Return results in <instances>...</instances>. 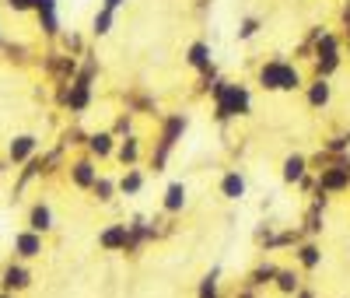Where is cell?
I'll return each instance as SVG.
<instances>
[{
    "label": "cell",
    "mask_w": 350,
    "mask_h": 298,
    "mask_svg": "<svg viewBox=\"0 0 350 298\" xmlns=\"http://www.w3.org/2000/svg\"><path fill=\"white\" fill-rule=\"evenodd\" d=\"M211 109H214L211 116H214L217 127H228V123H235V119L252 116V88L245 81L221 77L217 88H214V95H211Z\"/></svg>",
    "instance_id": "6da1fadb"
},
{
    "label": "cell",
    "mask_w": 350,
    "mask_h": 298,
    "mask_svg": "<svg viewBox=\"0 0 350 298\" xmlns=\"http://www.w3.org/2000/svg\"><path fill=\"white\" fill-rule=\"evenodd\" d=\"M189 130V116L186 112H168L161 116V123H158V137H154V147H151V155H148V165L154 175H161L172 162V151L179 147V140L186 137Z\"/></svg>",
    "instance_id": "7a4b0ae2"
},
{
    "label": "cell",
    "mask_w": 350,
    "mask_h": 298,
    "mask_svg": "<svg viewBox=\"0 0 350 298\" xmlns=\"http://www.w3.org/2000/svg\"><path fill=\"white\" fill-rule=\"evenodd\" d=\"M256 84L262 88V92H305V74L298 64H291V60L284 56H270L262 60V64L256 67Z\"/></svg>",
    "instance_id": "3957f363"
},
{
    "label": "cell",
    "mask_w": 350,
    "mask_h": 298,
    "mask_svg": "<svg viewBox=\"0 0 350 298\" xmlns=\"http://www.w3.org/2000/svg\"><path fill=\"white\" fill-rule=\"evenodd\" d=\"M343 67V36H336L333 28L319 39L315 56H312V77H326L333 81V74Z\"/></svg>",
    "instance_id": "277c9868"
},
{
    "label": "cell",
    "mask_w": 350,
    "mask_h": 298,
    "mask_svg": "<svg viewBox=\"0 0 350 298\" xmlns=\"http://www.w3.org/2000/svg\"><path fill=\"white\" fill-rule=\"evenodd\" d=\"M39 67H42V74H46L53 84H70V81L77 77V71H81V60L53 46V49L39 60Z\"/></svg>",
    "instance_id": "5b68a950"
},
{
    "label": "cell",
    "mask_w": 350,
    "mask_h": 298,
    "mask_svg": "<svg viewBox=\"0 0 350 298\" xmlns=\"http://www.w3.org/2000/svg\"><path fill=\"white\" fill-rule=\"evenodd\" d=\"M126 232H130V238H126V249H123V253H126L130 260H137L144 246L158 243V228H154V221H151V218H144V214H133V218L126 221Z\"/></svg>",
    "instance_id": "8992f818"
},
{
    "label": "cell",
    "mask_w": 350,
    "mask_h": 298,
    "mask_svg": "<svg viewBox=\"0 0 350 298\" xmlns=\"http://www.w3.org/2000/svg\"><path fill=\"white\" fill-rule=\"evenodd\" d=\"M42 253H46V235H39V232H32V228L14 232L11 260H18V263H32V260H42Z\"/></svg>",
    "instance_id": "52a82bcc"
},
{
    "label": "cell",
    "mask_w": 350,
    "mask_h": 298,
    "mask_svg": "<svg viewBox=\"0 0 350 298\" xmlns=\"http://www.w3.org/2000/svg\"><path fill=\"white\" fill-rule=\"evenodd\" d=\"M315 179H319V186H323L329 197H340V193H347L350 190V155H340L329 169H323V172H315Z\"/></svg>",
    "instance_id": "ba28073f"
},
{
    "label": "cell",
    "mask_w": 350,
    "mask_h": 298,
    "mask_svg": "<svg viewBox=\"0 0 350 298\" xmlns=\"http://www.w3.org/2000/svg\"><path fill=\"white\" fill-rule=\"evenodd\" d=\"M98 162L92 158V155H77V158H70L67 162V179H70V186H77V190H88L92 193V186L98 183Z\"/></svg>",
    "instance_id": "9c48e42d"
},
{
    "label": "cell",
    "mask_w": 350,
    "mask_h": 298,
    "mask_svg": "<svg viewBox=\"0 0 350 298\" xmlns=\"http://www.w3.org/2000/svg\"><path fill=\"white\" fill-rule=\"evenodd\" d=\"M32 271H28V263H18V260H11L4 271H0V291L4 295H21V291H28L32 288Z\"/></svg>",
    "instance_id": "30bf717a"
},
{
    "label": "cell",
    "mask_w": 350,
    "mask_h": 298,
    "mask_svg": "<svg viewBox=\"0 0 350 298\" xmlns=\"http://www.w3.org/2000/svg\"><path fill=\"white\" fill-rule=\"evenodd\" d=\"M39 155V137L36 134H14L11 140H8V162L11 165H25V162H32Z\"/></svg>",
    "instance_id": "8fae6325"
},
{
    "label": "cell",
    "mask_w": 350,
    "mask_h": 298,
    "mask_svg": "<svg viewBox=\"0 0 350 298\" xmlns=\"http://www.w3.org/2000/svg\"><path fill=\"white\" fill-rule=\"evenodd\" d=\"M186 207H189V190H186V183H183V179H172V183L165 186V193H161V214L179 218Z\"/></svg>",
    "instance_id": "7c38bea8"
},
{
    "label": "cell",
    "mask_w": 350,
    "mask_h": 298,
    "mask_svg": "<svg viewBox=\"0 0 350 298\" xmlns=\"http://www.w3.org/2000/svg\"><path fill=\"white\" fill-rule=\"evenodd\" d=\"M116 147H120V140L112 137V130H92L84 144V155H92L95 162H109L116 158Z\"/></svg>",
    "instance_id": "4fadbf2b"
},
{
    "label": "cell",
    "mask_w": 350,
    "mask_h": 298,
    "mask_svg": "<svg viewBox=\"0 0 350 298\" xmlns=\"http://www.w3.org/2000/svg\"><path fill=\"white\" fill-rule=\"evenodd\" d=\"M295 263L301 274H315L323 266V246H319V238H305V243L295 246Z\"/></svg>",
    "instance_id": "5bb4252c"
},
{
    "label": "cell",
    "mask_w": 350,
    "mask_h": 298,
    "mask_svg": "<svg viewBox=\"0 0 350 298\" xmlns=\"http://www.w3.org/2000/svg\"><path fill=\"white\" fill-rule=\"evenodd\" d=\"M329 102H333V84H329L326 77L305 81V105H308V109L323 112V109H329Z\"/></svg>",
    "instance_id": "9a60e30c"
},
{
    "label": "cell",
    "mask_w": 350,
    "mask_h": 298,
    "mask_svg": "<svg viewBox=\"0 0 350 298\" xmlns=\"http://www.w3.org/2000/svg\"><path fill=\"white\" fill-rule=\"evenodd\" d=\"M217 190H221V197H224L228 203H242L245 193H249V183H245V175H242L239 169H228V172L221 175Z\"/></svg>",
    "instance_id": "2e32d148"
},
{
    "label": "cell",
    "mask_w": 350,
    "mask_h": 298,
    "mask_svg": "<svg viewBox=\"0 0 350 298\" xmlns=\"http://www.w3.org/2000/svg\"><path fill=\"white\" fill-rule=\"evenodd\" d=\"M126 238H130L126 221H112V225H105L98 232V249L102 253H123L126 249Z\"/></svg>",
    "instance_id": "e0dca14e"
},
{
    "label": "cell",
    "mask_w": 350,
    "mask_h": 298,
    "mask_svg": "<svg viewBox=\"0 0 350 298\" xmlns=\"http://www.w3.org/2000/svg\"><path fill=\"white\" fill-rule=\"evenodd\" d=\"M308 172H312V169H308V155H301V151H291V155L280 162V179H284V186H298Z\"/></svg>",
    "instance_id": "ac0fdd59"
},
{
    "label": "cell",
    "mask_w": 350,
    "mask_h": 298,
    "mask_svg": "<svg viewBox=\"0 0 350 298\" xmlns=\"http://www.w3.org/2000/svg\"><path fill=\"white\" fill-rule=\"evenodd\" d=\"M116 162H120L123 169H137L144 162V137L140 134H130L120 140V147H116Z\"/></svg>",
    "instance_id": "d6986e66"
},
{
    "label": "cell",
    "mask_w": 350,
    "mask_h": 298,
    "mask_svg": "<svg viewBox=\"0 0 350 298\" xmlns=\"http://www.w3.org/2000/svg\"><path fill=\"white\" fill-rule=\"evenodd\" d=\"M25 228H32V232H39V235H49V232L56 228L53 207H49L46 200H36L32 207H28V221H25Z\"/></svg>",
    "instance_id": "ffe728a7"
},
{
    "label": "cell",
    "mask_w": 350,
    "mask_h": 298,
    "mask_svg": "<svg viewBox=\"0 0 350 298\" xmlns=\"http://www.w3.org/2000/svg\"><path fill=\"white\" fill-rule=\"evenodd\" d=\"M186 67L196 71V74H203L207 67H214V53H211V42H207V39H193V42L186 46Z\"/></svg>",
    "instance_id": "44dd1931"
},
{
    "label": "cell",
    "mask_w": 350,
    "mask_h": 298,
    "mask_svg": "<svg viewBox=\"0 0 350 298\" xmlns=\"http://www.w3.org/2000/svg\"><path fill=\"white\" fill-rule=\"evenodd\" d=\"M277 271L280 266L273 263V260H259L252 271L245 274V281L242 284H249L252 291H262V288H273V281H277Z\"/></svg>",
    "instance_id": "7402d4cb"
},
{
    "label": "cell",
    "mask_w": 350,
    "mask_h": 298,
    "mask_svg": "<svg viewBox=\"0 0 350 298\" xmlns=\"http://www.w3.org/2000/svg\"><path fill=\"white\" fill-rule=\"evenodd\" d=\"M126 112H133V116H158V99L148 95L144 88H130L126 92Z\"/></svg>",
    "instance_id": "603a6c76"
},
{
    "label": "cell",
    "mask_w": 350,
    "mask_h": 298,
    "mask_svg": "<svg viewBox=\"0 0 350 298\" xmlns=\"http://www.w3.org/2000/svg\"><path fill=\"white\" fill-rule=\"evenodd\" d=\"M116 186H120V197H140L144 186H148V172L144 169H123V175L116 179Z\"/></svg>",
    "instance_id": "cb8c5ba5"
},
{
    "label": "cell",
    "mask_w": 350,
    "mask_h": 298,
    "mask_svg": "<svg viewBox=\"0 0 350 298\" xmlns=\"http://www.w3.org/2000/svg\"><path fill=\"white\" fill-rule=\"evenodd\" d=\"M301 271H298V266H280V271H277V281H273V288L284 295V298H295L298 291H301Z\"/></svg>",
    "instance_id": "d4e9b609"
},
{
    "label": "cell",
    "mask_w": 350,
    "mask_h": 298,
    "mask_svg": "<svg viewBox=\"0 0 350 298\" xmlns=\"http://www.w3.org/2000/svg\"><path fill=\"white\" fill-rule=\"evenodd\" d=\"M36 179H42V155H36L32 162H25L21 169H18V179H14V200L36 183Z\"/></svg>",
    "instance_id": "484cf974"
},
{
    "label": "cell",
    "mask_w": 350,
    "mask_h": 298,
    "mask_svg": "<svg viewBox=\"0 0 350 298\" xmlns=\"http://www.w3.org/2000/svg\"><path fill=\"white\" fill-rule=\"evenodd\" d=\"M301 232H305V238H319L326 232V211H319V207H305V218H301Z\"/></svg>",
    "instance_id": "4316f807"
},
{
    "label": "cell",
    "mask_w": 350,
    "mask_h": 298,
    "mask_svg": "<svg viewBox=\"0 0 350 298\" xmlns=\"http://www.w3.org/2000/svg\"><path fill=\"white\" fill-rule=\"evenodd\" d=\"M329 32L326 25H312L308 32H305V39L298 42V49H295V60H312L315 56V46H319V39H323Z\"/></svg>",
    "instance_id": "83f0119b"
},
{
    "label": "cell",
    "mask_w": 350,
    "mask_h": 298,
    "mask_svg": "<svg viewBox=\"0 0 350 298\" xmlns=\"http://www.w3.org/2000/svg\"><path fill=\"white\" fill-rule=\"evenodd\" d=\"M56 49H64V53H70V56H84L88 53V42H84V36L81 32H74V28H64V36L56 39Z\"/></svg>",
    "instance_id": "f1b7e54d"
},
{
    "label": "cell",
    "mask_w": 350,
    "mask_h": 298,
    "mask_svg": "<svg viewBox=\"0 0 350 298\" xmlns=\"http://www.w3.org/2000/svg\"><path fill=\"white\" fill-rule=\"evenodd\" d=\"M196 298H221V266H211L196 284Z\"/></svg>",
    "instance_id": "f546056e"
},
{
    "label": "cell",
    "mask_w": 350,
    "mask_h": 298,
    "mask_svg": "<svg viewBox=\"0 0 350 298\" xmlns=\"http://www.w3.org/2000/svg\"><path fill=\"white\" fill-rule=\"evenodd\" d=\"M60 169H67V151L56 144V147H49V151H42V179L56 175Z\"/></svg>",
    "instance_id": "4dcf8cb0"
},
{
    "label": "cell",
    "mask_w": 350,
    "mask_h": 298,
    "mask_svg": "<svg viewBox=\"0 0 350 298\" xmlns=\"http://www.w3.org/2000/svg\"><path fill=\"white\" fill-rule=\"evenodd\" d=\"M39 18V32L49 39V42H56L64 36V25H60V11H42V14H36Z\"/></svg>",
    "instance_id": "1f68e13d"
},
{
    "label": "cell",
    "mask_w": 350,
    "mask_h": 298,
    "mask_svg": "<svg viewBox=\"0 0 350 298\" xmlns=\"http://www.w3.org/2000/svg\"><path fill=\"white\" fill-rule=\"evenodd\" d=\"M217 81H221V71H217V64H214V67H207L203 74H196V88H193V95L211 99V95H214V88H217Z\"/></svg>",
    "instance_id": "d6a6232c"
},
{
    "label": "cell",
    "mask_w": 350,
    "mask_h": 298,
    "mask_svg": "<svg viewBox=\"0 0 350 298\" xmlns=\"http://www.w3.org/2000/svg\"><path fill=\"white\" fill-rule=\"evenodd\" d=\"M273 238H277V225L262 221V225H256V232H252V246H256L259 253H273Z\"/></svg>",
    "instance_id": "836d02e7"
},
{
    "label": "cell",
    "mask_w": 350,
    "mask_h": 298,
    "mask_svg": "<svg viewBox=\"0 0 350 298\" xmlns=\"http://www.w3.org/2000/svg\"><path fill=\"white\" fill-rule=\"evenodd\" d=\"M92 197H95L98 203H112L116 197H120V186H116V179H112V175L102 172V175H98V183L92 186Z\"/></svg>",
    "instance_id": "e575fe53"
},
{
    "label": "cell",
    "mask_w": 350,
    "mask_h": 298,
    "mask_svg": "<svg viewBox=\"0 0 350 298\" xmlns=\"http://www.w3.org/2000/svg\"><path fill=\"white\" fill-rule=\"evenodd\" d=\"M323 151H326V155H333V158H340V155H350V130L329 134V137L323 140Z\"/></svg>",
    "instance_id": "d590c367"
},
{
    "label": "cell",
    "mask_w": 350,
    "mask_h": 298,
    "mask_svg": "<svg viewBox=\"0 0 350 298\" xmlns=\"http://www.w3.org/2000/svg\"><path fill=\"white\" fill-rule=\"evenodd\" d=\"M56 144H60L64 151H70V147H81V151H84V144H88V130H81L77 123H70L67 130H60V140H56Z\"/></svg>",
    "instance_id": "8d00e7d4"
},
{
    "label": "cell",
    "mask_w": 350,
    "mask_h": 298,
    "mask_svg": "<svg viewBox=\"0 0 350 298\" xmlns=\"http://www.w3.org/2000/svg\"><path fill=\"white\" fill-rule=\"evenodd\" d=\"M112 28H116V14H112V11H105V8H98V11H95V18H92V36H95V39H105V36L112 32Z\"/></svg>",
    "instance_id": "74e56055"
},
{
    "label": "cell",
    "mask_w": 350,
    "mask_h": 298,
    "mask_svg": "<svg viewBox=\"0 0 350 298\" xmlns=\"http://www.w3.org/2000/svg\"><path fill=\"white\" fill-rule=\"evenodd\" d=\"M0 53H4V60H8V64H14V67H25L28 60H32V49H28L25 42H4V49H0Z\"/></svg>",
    "instance_id": "f35d334b"
},
{
    "label": "cell",
    "mask_w": 350,
    "mask_h": 298,
    "mask_svg": "<svg viewBox=\"0 0 350 298\" xmlns=\"http://www.w3.org/2000/svg\"><path fill=\"white\" fill-rule=\"evenodd\" d=\"M259 32H262V18H259V14H245V18L239 21V32H235V36H239V42H252Z\"/></svg>",
    "instance_id": "ab89813d"
},
{
    "label": "cell",
    "mask_w": 350,
    "mask_h": 298,
    "mask_svg": "<svg viewBox=\"0 0 350 298\" xmlns=\"http://www.w3.org/2000/svg\"><path fill=\"white\" fill-rule=\"evenodd\" d=\"M109 130H112V137H116V140H123V137L137 134V130H133V112H126V109H123L120 116L112 119V127H109Z\"/></svg>",
    "instance_id": "60d3db41"
},
{
    "label": "cell",
    "mask_w": 350,
    "mask_h": 298,
    "mask_svg": "<svg viewBox=\"0 0 350 298\" xmlns=\"http://www.w3.org/2000/svg\"><path fill=\"white\" fill-rule=\"evenodd\" d=\"M4 4H8V11H14V14H36L32 0H4Z\"/></svg>",
    "instance_id": "b9f144b4"
},
{
    "label": "cell",
    "mask_w": 350,
    "mask_h": 298,
    "mask_svg": "<svg viewBox=\"0 0 350 298\" xmlns=\"http://www.w3.org/2000/svg\"><path fill=\"white\" fill-rule=\"evenodd\" d=\"M315 186H319V179H315V172H308L295 190H298V193H305V197H312V193H315Z\"/></svg>",
    "instance_id": "7bdbcfd3"
},
{
    "label": "cell",
    "mask_w": 350,
    "mask_h": 298,
    "mask_svg": "<svg viewBox=\"0 0 350 298\" xmlns=\"http://www.w3.org/2000/svg\"><path fill=\"white\" fill-rule=\"evenodd\" d=\"M32 8H36V14H42V11H56V8H60V0H32Z\"/></svg>",
    "instance_id": "ee69618b"
},
{
    "label": "cell",
    "mask_w": 350,
    "mask_h": 298,
    "mask_svg": "<svg viewBox=\"0 0 350 298\" xmlns=\"http://www.w3.org/2000/svg\"><path fill=\"white\" fill-rule=\"evenodd\" d=\"M102 8H105V11H112V14H120V11L126 8V0H102Z\"/></svg>",
    "instance_id": "f6af8a7d"
},
{
    "label": "cell",
    "mask_w": 350,
    "mask_h": 298,
    "mask_svg": "<svg viewBox=\"0 0 350 298\" xmlns=\"http://www.w3.org/2000/svg\"><path fill=\"white\" fill-rule=\"evenodd\" d=\"M231 298H259V291H252L249 284H239V288H235V295H231Z\"/></svg>",
    "instance_id": "bcb514c9"
},
{
    "label": "cell",
    "mask_w": 350,
    "mask_h": 298,
    "mask_svg": "<svg viewBox=\"0 0 350 298\" xmlns=\"http://www.w3.org/2000/svg\"><path fill=\"white\" fill-rule=\"evenodd\" d=\"M340 25H343V28L350 25V0H343V8H340Z\"/></svg>",
    "instance_id": "7dc6e473"
},
{
    "label": "cell",
    "mask_w": 350,
    "mask_h": 298,
    "mask_svg": "<svg viewBox=\"0 0 350 298\" xmlns=\"http://www.w3.org/2000/svg\"><path fill=\"white\" fill-rule=\"evenodd\" d=\"M295 298H319V295H315V288H308V284H301V291H298Z\"/></svg>",
    "instance_id": "c3c4849f"
},
{
    "label": "cell",
    "mask_w": 350,
    "mask_h": 298,
    "mask_svg": "<svg viewBox=\"0 0 350 298\" xmlns=\"http://www.w3.org/2000/svg\"><path fill=\"white\" fill-rule=\"evenodd\" d=\"M343 56H350V25L343 28Z\"/></svg>",
    "instance_id": "681fc988"
},
{
    "label": "cell",
    "mask_w": 350,
    "mask_h": 298,
    "mask_svg": "<svg viewBox=\"0 0 350 298\" xmlns=\"http://www.w3.org/2000/svg\"><path fill=\"white\" fill-rule=\"evenodd\" d=\"M8 169H14V165H11V162H8V158H0V175H4V172H8Z\"/></svg>",
    "instance_id": "f907efd6"
},
{
    "label": "cell",
    "mask_w": 350,
    "mask_h": 298,
    "mask_svg": "<svg viewBox=\"0 0 350 298\" xmlns=\"http://www.w3.org/2000/svg\"><path fill=\"white\" fill-rule=\"evenodd\" d=\"M0 49H4V32H0Z\"/></svg>",
    "instance_id": "816d5d0a"
},
{
    "label": "cell",
    "mask_w": 350,
    "mask_h": 298,
    "mask_svg": "<svg viewBox=\"0 0 350 298\" xmlns=\"http://www.w3.org/2000/svg\"><path fill=\"white\" fill-rule=\"evenodd\" d=\"M0 298H14V295H4V291H0Z\"/></svg>",
    "instance_id": "f5cc1de1"
}]
</instances>
